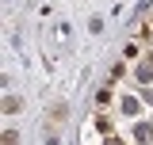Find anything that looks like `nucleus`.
<instances>
[{"label":"nucleus","instance_id":"1","mask_svg":"<svg viewBox=\"0 0 153 145\" xmlns=\"http://www.w3.org/2000/svg\"><path fill=\"white\" fill-rule=\"evenodd\" d=\"M96 103L107 107V103H111V88H100V92H96Z\"/></svg>","mask_w":153,"mask_h":145},{"label":"nucleus","instance_id":"2","mask_svg":"<svg viewBox=\"0 0 153 145\" xmlns=\"http://www.w3.org/2000/svg\"><path fill=\"white\" fill-rule=\"evenodd\" d=\"M149 69H153V65H138V80H142V84H146V80H153Z\"/></svg>","mask_w":153,"mask_h":145},{"label":"nucleus","instance_id":"3","mask_svg":"<svg viewBox=\"0 0 153 145\" xmlns=\"http://www.w3.org/2000/svg\"><path fill=\"white\" fill-rule=\"evenodd\" d=\"M4 145H19V138H16V134H12V130L4 134Z\"/></svg>","mask_w":153,"mask_h":145}]
</instances>
